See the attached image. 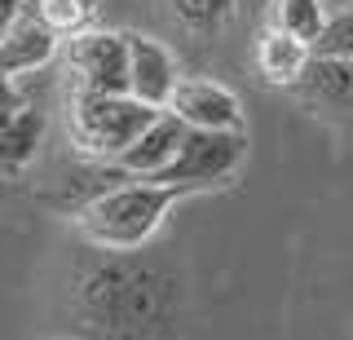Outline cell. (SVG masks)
<instances>
[{"instance_id": "obj_4", "label": "cell", "mask_w": 353, "mask_h": 340, "mask_svg": "<svg viewBox=\"0 0 353 340\" xmlns=\"http://www.w3.org/2000/svg\"><path fill=\"white\" fill-rule=\"evenodd\" d=\"M243 159H248V128H185L181 150L154 181L185 186L190 194L221 190L239 177Z\"/></svg>"}, {"instance_id": "obj_14", "label": "cell", "mask_w": 353, "mask_h": 340, "mask_svg": "<svg viewBox=\"0 0 353 340\" xmlns=\"http://www.w3.org/2000/svg\"><path fill=\"white\" fill-rule=\"evenodd\" d=\"M176 27H185L190 36H216L230 18L239 14V0H163Z\"/></svg>"}, {"instance_id": "obj_5", "label": "cell", "mask_w": 353, "mask_h": 340, "mask_svg": "<svg viewBox=\"0 0 353 340\" xmlns=\"http://www.w3.org/2000/svg\"><path fill=\"white\" fill-rule=\"evenodd\" d=\"M66 62H71V84L128 93V31L88 27L66 40Z\"/></svg>"}, {"instance_id": "obj_9", "label": "cell", "mask_w": 353, "mask_h": 340, "mask_svg": "<svg viewBox=\"0 0 353 340\" xmlns=\"http://www.w3.org/2000/svg\"><path fill=\"white\" fill-rule=\"evenodd\" d=\"M58 49H62V40L53 36L31 9H18V14L0 27V67L14 75V80L44 71L58 58Z\"/></svg>"}, {"instance_id": "obj_7", "label": "cell", "mask_w": 353, "mask_h": 340, "mask_svg": "<svg viewBox=\"0 0 353 340\" xmlns=\"http://www.w3.org/2000/svg\"><path fill=\"white\" fill-rule=\"evenodd\" d=\"M168 111L181 115L185 128H248L243 124V102L208 75H181Z\"/></svg>"}, {"instance_id": "obj_1", "label": "cell", "mask_w": 353, "mask_h": 340, "mask_svg": "<svg viewBox=\"0 0 353 340\" xmlns=\"http://www.w3.org/2000/svg\"><path fill=\"white\" fill-rule=\"evenodd\" d=\"M181 314V288L168 270L141 261L137 252H102L75 279V318L84 332L150 336L172 332Z\"/></svg>"}, {"instance_id": "obj_15", "label": "cell", "mask_w": 353, "mask_h": 340, "mask_svg": "<svg viewBox=\"0 0 353 340\" xmlns=\"http://www.w3.org/2000/svg\"><path fill=\"white\" fill-rule=\"evenodd\" d=\"M327 18H331V9L323 0H270V23L292 31V36H301V40H309V45L323 36Z\"/></svg>"}, {"instance_id": "obj_17", "label": "cell", "mask_w": 353, "mask_h": 340, "mask_svg": "<svg viewBox=\"0 0 353 340\" xmlns=\"http://www.w3.org/2000/svg\"><path fill=\"white\" fill-rule=\"evenodd\" d=\"M22 102H27V97L18 93V80H14V75H9L5 67H0V119H5V115H14Z\"/></svg>"}, {"instance_id": "obj_12", "label": "cell", "mask_w": 353, "mask_h": 340, "mask_svg": "<svg viewBox=\"0 0 353 340\" xmlns=\"http://www.w3.org/2000/svg\"><path fill=\"white\" fill-rule=\"evenodd\" d=\"M44 146V111L22 102L14 115L0 119V177H22Z\"/></svg>"}, {"instance_id": "obj_18", "label": "cell", "mask_w": 353, "mask_h": 340, "mask_svg": "<svg viewBox=\"0 0 353 340\" xmlns=\"http://www.w3.org/2000/svg\"><path fill=\"white\" fill-rule=\"evenodd\" d=\"M323 5L331 9V14H336V9H345V5H353V0H323Z\"/></svg>"}, {"instance_id": "obj_13", "label": "cell", "mask_w": 353, "mask_h": 340, "mask_svg": "<svg viewBox=\"0 0 353 340\" xmlns=\"http://www.w3.org/2000/svg\"><path fill=\"white\" fill-rule=\"evenodd\" d=\"M22 9H31L58 40H71L97 27V0H27Z\"/></svg>"}, {"instance_id": "obj_3", "label": "cell", "mask_w": 353, "mask_h": 340, "mask_svg": "<svg viewBox=\"0 0 353 340\" xmlns=\"http://www.w3.org/2000/svg\"><path fill=\"white\" fill-rule=\"evenodd\" d=\"M154 115H159V106L141 102L132 93H102V89H84V84H71V93H66L71 146L93 163H110Z\"/></svg>"}, {"instance_id": "obj_8", "label": "cell", "mask_w": 353, "mask_h": 340, "mask_svg": "<svg viewBox=\"0 0 353 340\" xmlns=\"http://www.w3.org/2000/svg\"><path fill=\"white\" fill-rule=\"evenodd\" d=\"M176 80H181V71H176L172 49L154 36L128 31V93L163 111V106L172 102Z\"/></svg>"}, {"instance_id": "obj_16", "label": "cell", "mask_w": 353, "mask_h": 340, "mask_svg": "<svg viewBox=\"0 0 353 340\" xmlns=\"http://www.w3.org/2000/svg\"><path fill=\"white\" fill-rule=\"evenodd\" d=\"M318 53H340V58H353V5L336 9V14L327 18L323 36L314 40Z\"/></svg>"}, {"instance_id": "obj_6", "label": "cell", "mask_w": 353, "mask_h": 340, "mask_svg": "<svg viewBox=\"0 0 353 340\" xmlns=\"http://www.w3.org/2000/svg\"><path fill=\"white\" fill-rule=\"evenodd\" d=\"M181 141H185V119L163 106V111L154 115L150 124L106 163V168L115 172V177H146V181H154L172 163L176 150H181Z\"/></svg>"}, {"instance_id": "obj_2", "label": "cell", "mask_w": 353, "mask_h": 340, "mask_svg": "<svg viewBox=\"0 0 353 340\" xmlns=\"http://www.w3.org/2000/svg\"><path fill=\"white\" fill-rule=\"evenodd\" d=\"M190 199L185 186L146 181V177H115V186L97 190L75 208V230L97 252H141L163 230L168 212Z\"/></svg>"}, {"instance_id": "obj_10", "label": "cell", "mask_w": 353, "mask_h": 340, "mask_svg": "<svg viewBox=\"0 0 353 340\" xmlns=\"http://www.w3.org/2000/svg\"><path fill=\"white\" fill-rule=\"evenodd\" d=\"M301 102L323 106V111L336 115H353V58H340V53H318L309 58L305 75L292 89Z\"/></svg>"}, {"instance_id": "obj_11", "label": "cell", "mask_w": 353, "mask_h": 340, "mask_svg": "<svg viewBox=\"0 0 353 340\" xmlns=\"http://www.w3.org/2000/svg\"><path fill=\"white\" fill-rule=\"evenodd\" d=\"M309 58H314V45L301 36H292V31L265 23L261 36H256V49H252V62H256V75L265 84H274V89H296V80L305 75Z\"/></svg>"}]
</instances>
